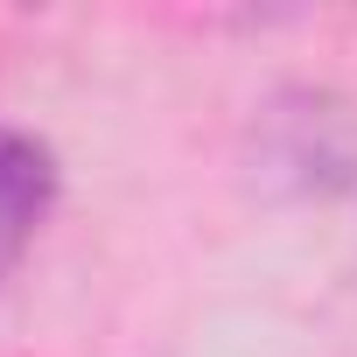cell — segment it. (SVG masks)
I'll return each instance as SVG.
<instances>
[{"label": "cell", "instance_id": "1", "mask_svg": "<svg viewBox=\"0 0 357 357\" xmlns=\"http://www.w3.org/2000/svg\"><path fill=\"white\" fill-rule=\"evenodd\" d=\"M56 211V154L50 140L0 126V280L22 266V252L36 245V231Z\"/></svg>", "mask_w": 357, "mask_h": 357}]
</instances>
